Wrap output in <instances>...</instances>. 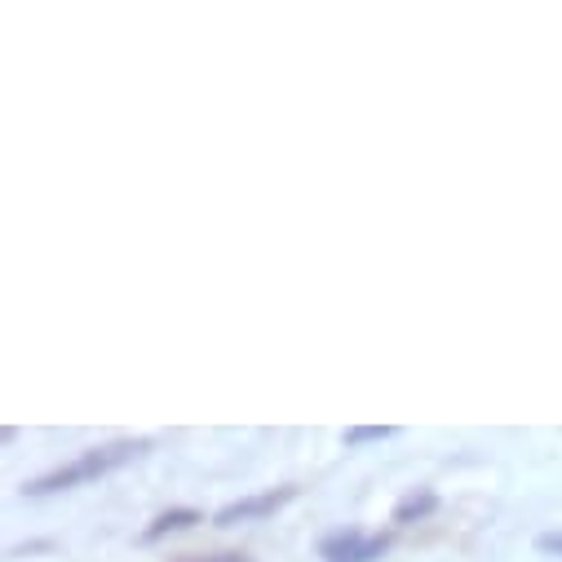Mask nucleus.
I'll use <instances>...</instances> for the list:
<instances>
[{"label":"nucleus","instance_id":"nucleus-3","mask_svg":"<svg viewBox=\"0 0 562 562\" xmlns=\"http://www.w3.org/2000/svg\"><path fill=\"white\" fill-rule=\"evenodd\" d=\"M297 496V487H279V492H261V496H248V501H235L226 509H217V527H235V522H248V518H266L274 509H284L289 501Z\"/></svg>","mask_w":562,"mask_h":562},{"label":"nucleus","instance_id":"nucleus-1","mask_svg":"<svg viewBox=\"0 0 562 562\" xmlns=\"http://www.w3.org/2000/svg\"><path fill=\"white\" fill-rule=\"evenodd\" d=\"M143 452H147V443H133V439H124V443H106V448H89V452H80L71 465H58L54 474H45V479L27 483L23 492H27V496H54V492H67V487L93 483V479H102V474H111V470L128 465L133 457H143Z\"/></svg>","mask_w":562,"mask_h":562},{"label":"nucleus","instance_id":"nucleus-7","mask_svg":"<svg viewBox=\"0 0 562 562\" xmlns=\"http://www.w3.org/2000/svg\"><path fill=\"white\" fill-rule=\"evenodd\" d=\"M536 549H540V553H558V558H562V531H544V536L536 540Z\"/></svg>","mask_w":562,"mask_h":562},{"label":"nucleus","instance_id":"nucleus-6","mask_svg":"<svg viewBox=\"0 0 562 562\" xmlns=\"http://www.w3.org/2000/svg\"><path fill=\"white\" fill-rule=\"evenodd\" d=\"M394 426H355L346 430V448H359V443H376V439H390Z\"/></svg>","mask_w":562,"mask_h":562},{"label":"nucleus","instance_id":"nucleus-4","mask_svg":"<svg viewBox=\"0 0 562 562\" xmlns=\"http://www.w3.org/2000/svg\"><path fill=\"white\" fill-rule=\"evenodd\" d=\"M195 522H204L195 509H169V514H160V518L143 531V540L156 544V540H165V536H173V531H187V527H195Z\"/></svg>","mask_w":562,"mask_h":562},{"label":"nucleus","instance_id":"nucleus-8","mask_svg":"<svg viewBox=\"0 0 562 562\" xmlns=\"http://www.w3.org/2000/svg\"><path fill=\"white\" fill-rule=\"evenodd\" d=\"M182 562H252L248 553H209V558H182Z\"/></svg>","mask_w":562,"mask_h":562},{"label":"nucleus","instance_id":"nucleus-2","mask_svg":"<svg viewBox=\"0 0 562 562\" xmlns=\"http://www.w3.org/2000/svg\"><path fill=\"white\" fill-rule=\"evenodd\" d=\"M385 549H390V536H363V531L346 527V531H333V536L319 544V558H324V562H372V558H381Z\"/></svg>","mask_w":562,"mask_h":562},{"label":"nucleus","instance_id":"nucleus-5","mask_svg":"<svg viewBox=\"0 0 562 562\" xmlns=\"http://www.w3.org/2000/svg\"><path fill=\"white\" fill-rule=\"evenodd\" d=\"M435 505H439L435 492H412V496H403V501L394 505V522H398V527L420 522V518H430V514H435Z\"/></svg>","mask_w":562,"mask_h":562}]
</instances>
